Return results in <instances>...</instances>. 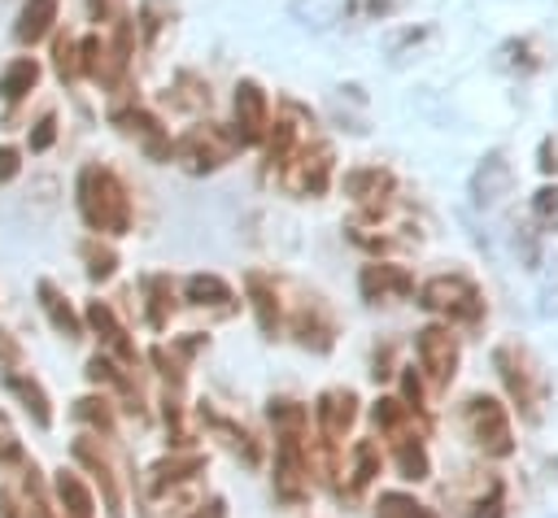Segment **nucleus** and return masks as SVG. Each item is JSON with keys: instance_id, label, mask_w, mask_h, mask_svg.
<instances>
[{"instance_id": "obj_13", "label": "nucleus", "mask_w": 558, "mask_h": 518, "mask_svg": "<svg viewBox=\"0 0 558 518\" xmlns=\"http://www.w3.org/2000/svg\"><path fill=\"white\" fill-rule=\"evenodd\" d=\"M109 122H113L122 135H131L148 157L170 161V135H166V126H161V118H157V113H148V109L131 104V109H113V113H109Z\"/></svg>"}, {"instance_id": "obj_26", "label": "nucleus", "mask_w": 558, "mask_h": 518, "mask_svg": "<svg viewBox=\"0 0 558 518\" xmlns=\"http://www.w3.org/2000/svg\"><path fill=\"white\" fill-rule=\"evenodd\" d=\"M379 466H384L379 444H375V440H357V444H353V470H344L349 479H340V496H362L366 483L379 474Z\"/></svg>"}, {"instance_id": "obj_12", "label": "nucleus", "mask_w": 558, "mask_h": 518, "mask_svg": "<svg viewBox=\"0 0 558 518\" xmlns=\"http://www.w3.org/2000/svg\"><path fill=\"white\" fill-rule=\"evenodd\" d=\"M288 331L310 353H331V344H336V318H331V309L318 296H310V300L296 305V313L288 318Z\"/></svg>"}, {"instance_id": "obj_39", "label": "nucleus", "mask_w": 558, "mask_h": 518, "mask_svg": "<svg viewBox=\"0 0 558 518\" xmlns=\"http://www.w3.org/2000/svg\"><path fill=\"white\" fill-rule=\"evenodd\" d=\"M52 70H57L61 83L83 78V74H78V39L65 35V30H52Z\"/></svg>"}, {"instance_id": "obj_17", "label": "nucleus", "mask_w": 558, "mask_h": 518, "mask_svg": "<svg viewBox=\"0 0 558 518\" xmlns=\"http://www.w3.org/2000/svg\"><path fill=\"white\" fill-rule=\"evenodd\" d=\"M205 453H192V448H174L166 457H157L148 466V492H161V488H179V483H196L205 474Z\"/></svg>"}, {"instance_id": "obj_14", "label": "nucleus", "mask_w": 558, "mask_h": 518, "mask_svg": "<svg viewBox=\"0 0 558 518\" xmlns=\"http://www.w3.org/2000/svg\"><path fill=\"white\" fill-rule=\"evenodd\" d=\"M314 422H318V435L344 444L349 427L357 422V392H353V387H327V392H318V400H314Z\"/></svg>"}, {"instance_id": "obj_49", "label": "nucleus", "mask_w": 558, "mask_h": 518, "mask_svg": "<svg viewBox=\"0 0 558 518\" xmlns=\"http://www.w3.org/2000/svg\"><path fill=\"white\" fill-rule=\"evenodd\" d=\"M541 170H545V174H558V144H554V139L541 144Z\"/></svg>"}, {"instance_id": "obj_40", "label": "nucleus", "mask_w": 558, "mask_h": 518, "mask_svg": "<svg viewBox=\"0 0 558 518\" xmlns=\"http://www.w3.org/2000/svg\"><path fill=\"white\" fill-rule=\"evenodd\" d=\"M74 418L96 427V431H105V435H113V405H109V396H83L74 405Z\"/></svg>"}, {"instance_id": "obj_19", "label": "nucleus", "mask_w": 558, "mask_h": 518, "mask_svg": "<svg viewBox=\"0 0 558 518\" xmlns=\"http://www.w3.org/2000/svg\"><path fill=\"white\" fill-rule=\"evenodd\" d=\"M371 418H375V427L397 444V440H405V435H427V427H432V418H418L405 400H397V396H379L375 405H371Z\"/></svg>"}, {"instance_id": "obj_11", "label": "nucleus", "mask_w": 558, "mask_h": 518, "mask_svg": "<svg viewBox=\"0 0 558 518\" xmlns=\"http://www.w3.org/2000/svg\"><path fill=\"white\" fill-rule=\"evenodd\" d=\"M78 74H83V78H92L96 87H118L131 70L113 57L109 35H105V30H92V35H83V39H78Z\"/></svg>"}, {"instance_id": "obj_43", "label": "nucleus", "mask_w": 558, "mask_h": 518, "mask_svg": "<svg viewBox=\"0 0 558 518\" xmlns=\"http://www.w3.org/2000/svg\"><path fill=\"white\" fill-rule=\"evenodd\" d=\"M57 144V113H44L35 126H31V152H48Z\"/></svg>"}, {"instance_id": "obj_34", "label": "nucleus", "mask_w": 558, "mask_h": 518, "mask_svg": "<svg viewBox=\"0 0 558 518\" xmlns=\"http://www.w3.org/2000/svg\"><path fill=\"white\" fill-rule=\"evenodd\" d=\"M397 453V470H401V479H410V483H423L427 474H432V457H427V444H423V435H405V440H397L392 444Z\"/></svg>"}, {"instance_id": "obj_1", "label": "nucleus", "mask_w": 558, "mask_h": 518, "mask_svg": "<svg viewBox=\"0 0 558 518\" xmlns=\"http://www.w3.org/2000/svg\"><path fill=\"white\" fill-rule=\"evenodd\" d=\"M74 205L87 222V231L113 239V235H126L131 231V192L122 183V174L113 165H100V161H87L78 170V183H74Z\"/></svg>"}, {"instance_id": "obj_38", "label": "nucleus", "mask_w": 558, "mask_h": 518, "mask_svg": "<svg viewBox=\"0 0 558 518\" xmlns=\"http://www.w3.org/2000/svg\"><path fill=\"white\" fill-rule=\"evenodd\" d=\"M375 518H440V514L427 509L423 501H414L410 492H379V501H375Z\"/></svg>"}, {"instance_id": "obj_20", "label": "nucleus", "mask_w": 558, "mask_h": 518, "mask_svg": "<svg viewBox=\"0 0 558 518\" xmlns=\"http://www.w3.org/2000/svg\"><path fill=\"white\" fill-rule=\"evenodd\" d=\"M344 192L357 209H366V205H379V200L397 196V178H392L388 165H357V170L344 174Z\"/></svg>"}, {"instance_id": "obj_35", "label": "nucleus", "mask_w": 558, "mask_h": 518, "mask_svg": "<svg viewBox=\"0 0 558 518\" xmlns=\"http://www.w3.org/2000/svg\"><path fill=\"white\" fill-rule=\"evenodd\" d=\"M466 518H506V483L497 474H488L484 488L466 501Z\"/></svg>"}, {"instance_id": "obj_42", "label": "nucleus", "mask_w": 558, "mask_h": 518, "mask_svg": "<svg viewBox=\"0 0 558 518\" xmlns=\"http://www.w3.org/2000/svg\"><path fill=\"white\" fill-rule=\"evenodd\" d=\"M532 218L549 231H558V183H545L536 196H532Z\"/></svg>"}, {"instance_id": "obj_46", "label": "nucleus", "mask_w": 558, "mask_h": 518, "mask_svg": "<svg viewBox=\"0 0 558 518\" xmlns=\"http://www.w3.org/2000/svg\"><path fill=\"white\" fill-rule=\"evenodd\" d=\"M83 4H87V17L96 26H105V22H113L122 13V0H83Z\"/></svg>"}, {"instance_id": "obj_22", "label": "nucleus", "mask_w": 558, "mask_h": 518, "mask_svg": "<svg viewBox=\"0 0 558 518\" xmlns=\"http://www.w3.org/2000/svg\"><path fill=\"white\" fill-rule=\"evenodd\" d=\"M57 17H61V0H26L17 9V22H13V39L17 44H39L57 30Z\"/></svg>"}, {"instance_id": "obj_33", "label": "nucleus", "mask_w": 558, "mask_h": 518, "mask_svg": "<svg viewBox=\"0 0 558 518\" xmlns=\"http://www.w3.org/2000/svg\"><path fill=\"white\" fill-rule=\"evenodd\" d=\"M144 296H148V326L153 331H166L170 326V318H174V283L166 279V274H153V279H144Z\"/></svg>"}, {"instance_id": "obj_4", "label": "nucleus", "mask_w": 558, "mask_h": 518, "mask_svg": "<svg viewBox=\"0 0 558 518\" xmlns=\"http://www.w3.org/2000/svg\"><path fill=\"white\" fill-rule=\"evenodd\" d=\"M235 152H240V139H235V131L222 126V122H196L192 131H183V135L170 144V157H174L187 174H214V170H222Z\"/></svg>"}, {"instance_id": "obj_48", "label": "nucleus", "mask_w": 558, "mask_h": 518, "mask_svg": "<svg viewBox=\"0 0 558 518\" xmlns=\"http://www.w3.org/2000/svg\"><path fill=\"white\" fill-rule=\"evenodd\" d=\"M0 361H4V366H17V361H22V344H17L9 331H0Z\"/></svg>"}, {"instance_id": "obj_24", "label": "nucleus", "mask_w": 558, "mask_h": 518, "mask_svg": "<svg viewBox=\"0 0 558 518\" xmlns=\"http://www.w3.org/2000/svg\"><path fill=\"white\" fill-rule=\"evenodd\" d=\"M183 296H187V305H196V309H218L222 318L235 313V292H231V283L218 279V274H192V279L183 283Z\"/></svg>"}, {"instance_id": "obj_27", "label": "nucleus", "mask_w": 558, "mask_h": 518, "mask_svg": "<svg viewBox=\"0 0 558 518\" xmlns=\"http://www.w3.org/2000/svg\"><path fill=\"white\" fill-rule=\"evenodd\" d=\"M174 0H140V9L131 13L135 17V35L144 39V48H157V39L174 26Z\"/></svg>"}, {"instance_id": "obj_16", "label": "nucleus", "mask_w": 558, "mask_h": 518, "mask_svg": "<svg viewBox=\"0 0 558 518\" xmlns=\"http://www.w3.org/2000/svg\"><path fill=\"white\" fill-rule=\"evenodd\" d=\"M510 187H514V165L506 161V152H488V157L475 165V174H471V200H475L480 209H488V205H497L501 196H510Z\"/></svg>"}, {"instance_id": "obj_10", "label": "nucleus", "mask_w": 558, "mask_h": 518, "mask_svg": "<svg viewBox=\"0 0 558 518\" xmlns=\"http://www.w3.org/2000/svg\"><path fill=\"white\" fill-rule=\"evenodd\" d=\"M357 292L371 305H392V300L414 296V274L397 261H366L357 274Z\"/></svg>"}, {"instance_id": "obj_28", "label": "nucleus", "mask_w": 558, "mask_h": 518, "mask_svg": "<svg viewBox=\"0 0 558 518\" xmlns=\"http://www.w3.org/2000/svg\"><path fill=\"white\" fill-rule=\"evenodd\" d=\"M39 305H44V313H48V322H52V331L57 335H65V340H78L83 335V318L70 309V300L61 296V287L57 283H39Z\"/></svg>"}, {"instance_id": "obj_25", "label": "nucleus", "mask_w": 558, "mask_h": 518, "mask_svg": "<svg viewBox=\"0 0 558 518\" xmlns=\"http://www.w3.org/2000/svg\"><path fill=\"white\" fill-rule=\"evenodd\" d=\"M39 74H44L39 57H13V61L0 70V100H4V104L26 100V96L35 91V83H39Z\"/></svg>"}, {"instance_id": "obj_6", "label": "nucleus", "mask_w": 558, "mask_h": 518, "mask_svg": "<svg viewBox=\"0 0 558 518\" xmlns=\"http://www.w3.org/2000/svg\"><path fill=\"white\" fill-rule=\"evenodd\" d=\"M275 174L292 196H323L331 187V174H336V148L318 135H310Z\"/></svg>"}, {"instance_id": "obj_21", "label": "nucleus", "mask_w": 558, "mask_h": 518, "mask_svg": "<svg viewBox=\"0 0 558 518\" xmlns=\"http://www.w3.org/2000/svg\"><path fill=\"white\" fill-rule=\"evenodd\" d=\"M209 340L205 335H183V340H170V344H157L148 357H153V366L161 370V379L170 383V387H183V379H187V366H192V357L205 348Z\"/></svg>"}, {"instance_id": "obj_5", "label": "nucleus", "mask_w": 558, "mask_h": 518, "mask_svg": "<svg viewBox=\"0 0 558 518\" xmlns=\"http://www.w3.org/2000/svg\"><path fill=\"white\" fill-rule=\"evenodd\" d=\"M462 431L466 440L484 453V457H510L514 453V427H510V409L488 396V392H475L462 400Z\"/></svg>"}, {"instance_id": "obj_44", "label": "nucleus", "mask_w": 558, "mask_h": 518, "mask_svg": "<svg viewBox=\"0 0 558 518\" xmlns=\"http://www.w3.org/2000/svg\"><path fill=\"white\" fill-rule=\"evenodd\" d=\"M401 392H405V405H410L418 418H427V405H423V379L414 374V366L401 370Z\"/></svg>"}, {"instance_id": "obj_3", "label": "nucleus", "mask_w": 558, "mask_h": 518, "mask_svg": "<svg viewBox=\"0 0 558 518\" xmlns=\"http://www.w3.org/2000/svg\"><path fill=\"white\" fill-rule=\"evenodd\" d=\"M414 296H418V305H423L427 313L445 318L449 326L475 331V326L488 318V300H484L480 283L466 279V274H432L423 287H414Z\"/></svg>"}, {"instance_id": "obj_23", "label": "nucleus", "mask_w": 558, "mask_h": 518, "mask_svg": "<svg viewBox=\"0 0 558 518\" xmlns=\"http://www.w3.org/2000/svg\"><path fill=\"white\" fill-rule=\"evenodd\" d=\"M87 322L100 331V340L118 353V361H122V366H135V361H140V353H135V344L126 340V326L118 322V313H113V305H109V300H92V305H87Z\"/></svg>"}, {"instance_id": "obj_45", "label": "nucleus", "mask_w": 558, "mask_h": 518, "mask_svg": "<svg viewBox=\"0 0 558 518\" xmlns=\"http://www.w3.org/2000/svg\"><path fill=\"white\" fill-rule=\"evenodd\" d=\"M22 174V148L0 144V183H13Z\"/></svg>"}, {"instance_id": "obj_29", "label": "nucleus", "mask_w": 558, "mask_h": 518, "mask_svg": "<svg viewBox=\"0 0 558 518\" xmlns=\"http://www.w3.org/2000/svg\"><path fill=\"white\" fill-rule=\"evenodd\" d=\"M196 414H201V422H205V427H214V431L231 435V448H235V453L244 457V466H257V461H262V444H257V435H253L248 427H240V422H231V418L214 414L209 405H201Z\"/></svg>"}, {"instance_id": "obj_37", "label": "nucleus", "mask_w": 558, "mask_h": 518, "mask_svg": "<svg viewBox=\"0 0 558 518\" xmlns=\"http://www.w3.org/2000/svg\"><path fill=\"white\" fill-rule=\"evenodd\" d=\"M83 261H87V279H92V283H105V279H113V270H118V248H113L109 239L92 235V239L83 244Z\"/></svg>"}, {"instance_id": "obj_36", "label": "nucleus", "mask_w": 558, "mask_h": 518, "mask_svg": "<svg viewBox=\"0 0 558 518\" xmlns=\"http://www.w3.org/2000/svg\"><path fill=\"white\" fill-rule=\"evenodd\" d=\"M501 65L506 70H514V74H536L541 65H545V57H541V48H536V39H510V44H501Z\"/></svg>"}, {"instance_id": "obj_32", "label": "nucleus", "mask_w": 558, "mask_h": 518, "mask_svg": "<svg viewBox=\"0 0 558 518\" xmlns=\"http://www.w3.org/2000/svg\"><path fill=\"white\" fill-rule=\"evenodd\" d=\"M4 383H9V392L26 405V414H31L39 427H52V400H48V392H44L39 379H31V374H9Z\"/></svg>"}, {"instance_id": "obj_9", "label": "nucleus", "mask_w": 558, "mask_h": 518, "mask_svg": "<svg viewBox=\"0 0 558 518\" xmlns=\"http://www.w3.org/2000/svg\"><path fill=\"white\" fill-rule=\"evenodd\" d=\"M231 131H235L240 148H253V144L266 139V131H270V96L262 91L257 78H240L235 83V126Z\"/></svg>"}, {"instance_id": "obj_41", "label": "nucleus", "mask_w": 558, "mask_h": 518, "mask_svg": "<svg viewBox=\"0 0 558 518\" xmlns=\"http://www.w3.org/2000/svg\"><path fill=\"white\" fill-rule=\"evenodd\" d=\"M401 9H405V0H344V13L357 22H384Z\"/></svg>"}, {"instance_id": "obj_2", "label": "nucleus", "mask_w": 558, "mask_h": 518, "mask_svg": "<svg viewBox=\"0 0 558 518\" xmlns=\"http://www.w3.org/2000/svg\"><path fill=\"white\" fill-rule=\"evenodd\" d=\"M493 370H497L510 405L519 409V418L523 422H541L545 400H549V374L536 361V353L527 344H519V340H501L493 348Z\"/></svg>"}, {"instance_id": "obj_30", "label": "nucleus", "mask_w": 558, "mask_h": 518, "mask_svg": "<svg viewBox=\"0 0 558 518\" xmlns=\"http://www.w3.org/2000/svg\"><path fill=\"white\" fill-rule=\"evenodd\" d=\"M52 492H57V501L65 505L70 518H96V496H92V488H87L74 470H57Z\"/></svg>"}, {"instance_id": "obj_8", "label": "nucleus", "mask_w": 558, "mask_h": 518, "mask_svg": "<svg viewBox=\"0 0 558 518\" xmlns=\"http://www.w3.org/2000/svg\"><path fill=\"white\" fill-rule=\"evenodd\" d=\"M414 353H418V370L427 374L432 387H449L453 374H458V361H462V344L453 335L449 322H432L414 335Z\"/></svg>"}, {"instance_id": "obj_7", "label": "nucleus", "mask_w": 558, "mask_h": 518, "mask_svg": "<svg viewBox=\"0 0 558 518\" xmlns=\"http://www.w3.org/2000/svg\"><path fill=\"white\" fill-rule=\"evenodd\" d=\"M275 496L283 505H305L310 501L305 427H279L275 431Z\"/></svg>"}, {"instance_id": "obj_18", "label": "nucleus", "mask_w": 558, "mask_h": 518, "mask_svg": "<svg viewBox=\"0 0 558 518\" xmlns=\"http://www.w3.org/2000/svg\"><path fill=\"white\" fill-rule=\"evenodd\" d=\"M244 287H248V300H253V313H257L262 335L275 340V335L283 331V300H279L275 279H266L262 270H248V274H244Z\"/></svg>"}, {"instance_id": "obj_47", "label": "nucleus", "mask_w": 558, "mask_h": 518, "mask_svg": "<svg viewBox=\"0 0 558 518\" xmlns=\"http://www.w3.org/2000/svg\"><path fill=\"white\" fill-rule=\"evenodd\" d=\"M183 518H227V501H222V496H214V501H196Z\"/></svg>"}, {"instance_id": "obj_15", "label": "nucleus", "mask_w": 558, "mask_h": 518, "mask_svg": "<svg viewBox=\"0 0 558 518\" xmlns=\"http://www.w3.org/2000/svg\"><path fill=\"white\" fill-rule=\"evenodd\" d=\"M74 457L92 470V479L100 483V492H105V505H109V518H122L126 509H122V483H118V470H113V461L105 457V448H100V440L96 435H78L74 440Z\"/></svg>"}, {"instance_id": "obj_31", "label": "nucleus", "mask_w": 558, "mask_h": 518, "mask_svg": "<svg viewBox=\"0 0 558 518\" xmlns=\"http://www.w3.org/2000/svg\"><path fill=\"white\" fill-rule=\"evenodd\" d=\"M166 100H170V109H183V113H205L214 96H209V83H205L201 74L183 70V74H174V83H170Z\"/></svg>"}]
</instances>
